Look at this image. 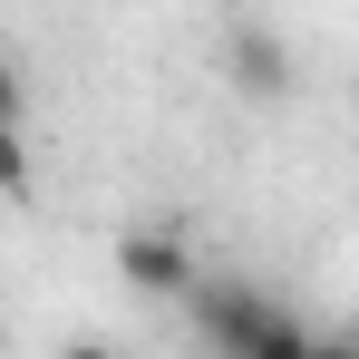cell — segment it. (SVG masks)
Here are the masks:
<instances>
[{
	"mask_svg": "<svg viewBox=\"0 0 359 359\" xmlns=\"http://www.w3.org/2000/svg\"><path fill=\"white\" fill-rule=\"evenodd\" d=\"M0 194H29V146H20V126H0Z\"/></svg>",
	"mask_w": 359,
	"mask_h": 359,
	"instance_id": "5b68a950",
	"label": "cell"
},
{
	"mask_svg": "<svg viewBox=\"0 0 359 359\" xmlns=\"http://www.w3.org/2000/svg\"><path fill=\"white\" fill-rule=\"evenodd\" d=\"M0 126H20V68L0 59Z\"/></svg>",
	"mask_w": 359,
	"mask_h": 359,
	"instance_id": "8992f818",
	"label": "cell"
},
{
	"mask_svg": "<svg viewBox=\"0 0 359 359\" xmlns=\"http://www.w3.org/2000/svg\"><path fill=\"white\" fill-rule=\"evenodd\" d=\"M117 282L146 301H194V243L175 233V224H136V233H117Z\"/></svg>",
	"mask_w": 359,
	"mask_h": 359,
	"instance_id": "6da1fadb",
	"label": "cell"
},
{
	"mask_svg": "<svg viewBox=\"0 0 359 359\" xmlns=\"http://www.w3.org/2000/svg\"><path fill=\"white\" fill-rule=\"evenodd\" d=\"M243 359H311V320H301V311H282V301H272V320H262V330H252V350Z\"/></svg>",
	"mask_w": 359,
	"mask_h": 359,
	"instance_id": "277c9868",
	"label": "cell"
},
{
	"mask_svg": "<svg viewBox=\"0 0 359 359\" xmlns=\"http://www.w3.org/2000/svg\"><path fill=\"white\" fill-rule=\"evenodd\" d=\"M59 359H117V350H107V340H78V350H59Z\"/></svg>",
	"mask_w": 359,
	"mask_h": 359,
	"instance_id": "ba28073f",
	"label": "cell"
},
{
	"mask_svg": "<svg viewBox=\"0 0 359 359\" xmlns=\"http://www.w3.org/2000/svg\"><path fill=\"white\" fill-rule=\"evenodd\" d=\"M262 320H272V292H252V282H194V330H204L224 359L252 350Z\"/></svg>",
	"mask_w": 359,
	"mask_h": 359,
	"instance_id": "3957f363",
	"label": "cell"
},
{
	"mask_svg": "<svg viewBox=\"0 0 359 359\" xmlns=\"http://www.w3.org/2000/svg\"><path fill=\"white\" fill-rule=\"evenodd\" d=\"M311 359H359V340H311Z\"/></svg>",
	"mask_w": 359,
	"mask_h": 359,
	"instance_id": "52a82bcc",
	"label": "cell"
},
{
	"mask_svg": "<svg viewBox=\"0 0 359 359\" xmlns=\"http://www.w3.org/2000/svg\"><path fill=\"white\" fill-rule=\"evenodd\" d=\"M224 78H233L243 97H292L301 88V59H292V39L272 29V20H224Z\"/></svg>",
	"mask_w": 359,
	"mask_h": 359,
	"instance_id": "7a4b0ae2",
	"label": "cell"
}]
</instances>
